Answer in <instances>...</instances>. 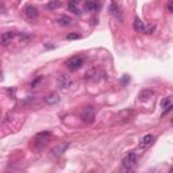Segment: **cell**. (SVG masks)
I'll return each mask as SVG.
<instances>
[{"instance_id": "obj_1", "label": "cell", "mask_w": 173, "mask_h": 173, "mask_svg": "<svg viewBox=\"0 0 173 173\" xmlns=\"http://www.w3.org/2000/svg\"><path fill=\"white\" fill-rule=\"evenodd\" d=\"M65 65H66V68H68L69 70L74 72V70H78L82 65H84V58L78 57V56H73V57H70V58H68V60L65 61Z\"/></svg>"}, {"instance_id": "obj_2", "label": "cell", "mask_w": 173, "mask_h": 173, "mask_svg": "<svg viewBox=\"0 0 173 173\" xmlns=\"http://www.w3.org/2000/svg\"><path fill=\"white\" fill-rule=\"evenodd\" d=\"M81 120L84 122V123H93L95 122V118H96V111L93 107H86L81 111Z\"/></svg>"}, {"instance_id": "obj_3", "label": "cell", "mask_w": 173, "mask_h": 173, "mask_svg": "<svg viewBox=\"0 0 173 173\" xmlns=\"http://www.w3.org/2000/svg\"><path fill=\"white\" fill-rule=\"evenodd\" d=\"M122 164H123V166L126 169H133L135 166V164H137V154H135V153H130V154H127L123 158Z\"/></svg>"}, {"instance_id": "obj_4", "label": "cell", "mask_w": 173, "mask_h": 173, "mask_svg": "<svg viewBox=\"0 0 173 173\" xmlns=\"http://www.w3.org/2000/svg\"><path fill=\"white\" fill-rule=\"evenodd\" d=\"M57 85L60 89H66L72 85V80H70L69 76H66V74H60L57 78Z\"/></svg>"}, {"instance_id": "obj_5", "label": "cell", "mask_w": 173, "mask_h": 173, "mask_svg": "<svg viewBox=\"0 0 173 173\" xmlns=\"http://www.w3.org/2000/svg\"><path fill=\"white\" fill-rule=\"evenodd\" d=\"M15 35H16V33H14V31L3 33L2 35H0V43H2V45H8V43L15 38Z\"/></svg>"}, {"instance_id": "obj_6", "label": "cell", "mask_w": 173, "mask_h": 173, "mask_svg": "<svg viewBox=\"0 0 173 173\" xmlns=\"http://www.w3.org/2000/svg\"><path fill=\"white\" fill-rule=\"evenodd\" d=\"M58 101H60V95L58 93H49L48 96L45 97V103L46 104H49V105H54V104H57Z\"/></svg>"}, {"instance_id": "obj_7", "label": "cell", "mask_w": 173, "mask_h": 173, "mask_svg": "<svg viewBox=\"0 0 173 173\" xmlns=\"http://www.w3.org/2000/svg\"><path fill=\"white\" fill-rule=\"evenodd\" d=\"M100 7V3L99 0H86L84 8L86 11H97V8Z\"/></svg>"}, {"instance_id": "obj_8", "label": "cell", "mask_w": 173, "mask_h": 173, "mask_svg": "<svg viewBox=\"0 0 173 173\" xmlns=\"http://www.w3.org/2000/svg\"><path fill=\"white\" fill-rule=\"evenodd\" d=\"M25 15L29 19H34L38 16V8L37 7H33V6H29L25 8Z\"/></svg>"}, {"instance_id": "obj_9", "label": "cell", "mask_w": 173, "mask_h": 173, "mask_svg": "<svg viewBox=\"0 0 173 173\" xmlns=\"http://www.w3.org/2000/svg\"><path fill=\"white\" fill-rule=\"evenodd\" d=\"M153 139H154V137H153L152 134H146L143 137L142 139H141V143H139V147H147L149 145H152V142H153Z\"/></svg>"}, {"instance_id": "obj_10", "label": "cell", "mask_w": 173, "mask_h": 173, "mask_svg": "<svg viewBox=\"0 0 173 173\" xmlns=\"http://www.w3.org/2000/svg\"><path fill=\"white\" fill-rule=\"evenodd\" d=\"M95 78H97V68L93 66L85 72V80H95Z\"/></svg>"}, {"instance_id": "obj_11", "label": "cell", "mask_w": 173, "mask_h": 173, "mask_svg": "<svg viewBox=\"0 0 173 173\" xmlns=\"http://www.w3.org/2000/svg\"><path fill=\"white\" fill-rule=\"evenodd\" d=\"M153 96H154V92H153L152 89H143V91L139 92V99L143 100V101L149 100V99H150V97H153Z\"/></svg>"}, {"instance_id": "obj_12", "label": "cell", "mask_w": 173, "mask_h": 173, "mask_svg": "<svg viewBox=\"0 0 173 173\" xmlns=\"http://www.w3.org/2000/svg\"><path fill=\"white\" fill-rule=\"evenodd\" d=\"M143 27H145V23L141 21L139 18H135V21H134V30L137 31V33H142Z\"/></svg>"}, {"instance_id": "obj_13", "label": "cell", "mask_w": 173, "mask_h": 173, "mask_svg": "<svg viewBox=\"0 0 173 173\" xmlns=\"http://www.w3.org/2000/svg\"><path fill=\"white\" fill-rule=\"evenodd\" d=\"M57 22H58L60 26H69L70 23H72V19H70L69 16H61Z\"/></svg>"}, {"instance_id": "obj_14", "label": "cell", "mask_w": 173, "mask_h": 173, "mask_svg": "<svg viewBox=\"0 0 173 173\" xmlns=\"http://www.w3.org/2000/svg\"><path fill=\"white\" fill-rule=\"evenodd\" d=\"M156 31V26L154 25H147V26H145L143 27V31L142 33H145L146 35H150V34H153Z\"/></svg>"}, {"instance_id": "obj_15", "label": "cell", "mask_w": 173, "mask_h": 173, "mask_svg": "<svg viewBox=\"0 0 173 173\" xmlns=\"http://www.w3.org/2000/svg\"><path fill=\"white\" fill-rule=\"evenodd\" d=\"M60 6H61V2H60V0H52V2H50L49 4H48V8H49V10H57Z\"/></svg>"}, {"instance_id": "obj_16", "label": "cell", "mask_w": 173, "mask_h": 173, "mask_svg": "<svg viewBox=\"0 0 173 173\" xmlns=\"http://www.w3.org/2000/svg\"><path fill=\"white\" fill-rule=\"evenodd\" d=\"M80 38H81V35L77 33H70L66 35V39H69V41H72V39H80Z\"/></svg>"}, {"instance_id": "obj_17", "label": "cell", "mask_w": 173, "mask_h": 173, "mask_svg": "<svg viewBox=\"0 0 173 173\" xmlns=\"http://www.w3.org/2000/svg\"><path fill=\"white\" fill-rule=\"evenodd\" d=\"M69 11L72 14H76V15H80V10L77 8L76 4H69Z\"/></svg>"}, {"instance_id": "obj_18", "label": "cell", "mask_w": 173, "mask_h": 173, "mask_svg": "<svg viewBox=\"0 0 173 173\" xmlns=\"http://www.w3.org/2000/svg\"><path fill=\"white\" fill-rule=\"evenodd\" d=\"M111 14L119 18V8H118V6L115 4V3H114V4L111 6Z\"/></svg>"}, {"instance_id": "obj_19", "label": "cell", "mask_w": 173, "mask_h": 173, "mask_svg": "<svg viewBox=\"0 0 173 173\" xmlns=\"http://www.w3.org/2000/svg\"><path fill=\"white\" fill-rule=\"evenodd\" d=\"M171 104H172V103H171V99H169V97H166L165 100L161 101V107H162V108H166V107H169Z\"/></svg>"}, {"instance_id": "obj_20", "label": "cell", "mask_w": 173, "mask_h": 173, "mask_svg": "<svg viewBox=\"0 0 173 173\" xmlns=\"http://www.w3.org/2000/svg\"><path fill=\"white\" fill-rule=\"evenodd\" d=\"M41 81H42V77H37L35 80H33V82H31V86H33V88H35V86H37Z\"/></svg>"}, {"instance_id": "obj_21", "label": "cell", "mask_w": 173, "mask_h": 173, "mask_svg": "<svg viewBox=\"0 0 173 173\" xmlns=\"http://www.w3.org/2000/svg\"><path fill=\"white\" fill-rule=\"evenodd\" d=\"M38 138H49L50 137V133H48V131H45V133H39V134L37 135Z\"/></svg>"}, {"instance_id": "obj_22", "label": "cell", "mask_w": 173, "mask_h": 173, "mask_svg": "<svg viewBox=\"0 0 173 173\" xmlns=\"http://www.w3.org/2000/svg\"><path fill=\"white\" fill-rule=\"evenodd\" d=\"M168 11L169 12H173V0H169L168 2Z\"/></svg>"}]
</instances>
